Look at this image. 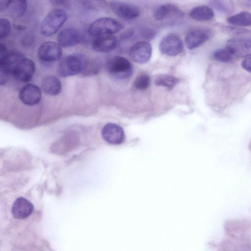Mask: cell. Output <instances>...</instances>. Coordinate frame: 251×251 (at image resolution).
<instances>
[{"label":"cell","instance_id":"cell-1","mask_svg":"<svg viewBox=\"0 0 251 251\" xmlns=\"http://www.w3.org/2000/svg\"><path fill=\"white\" fill-rule=\"evenodd\" d=\"M88 64L86 57L82 55H69L60 61L58 66L57 73L63 77L72 76L85 71Z\"/></svg>","mask_w":251,"mask_h":251},{"label":"cell","instance_id":"cell-2","mask_svg":"<svg viewBox=\"0 0 251 251\" xmlns=\"http://www.w3.org/2000/svg\"><path fill=\"white\" fill-rule=\"evenodd\" d=\"M123 25L116 20L102 17L93 22L89 26L88 32L92 36L112 35L121 31Z\"/></svg>","mask_w":251,"mask_h":251},{"label":"cell","instance_id":"cell-3","mask_svg":"<svg viewBox=\"0 0 251 251\" xmlns=\"http://www.w3.org/2000/svg\"><path fill=\"white\" fill-rule=\"evenodd\" d=\"M67 15L61 9H55L49 13L40 25L41 33L46 36L54 34L66 22Z\"/></svg>","mask_w":251,"mask_h":251},{"label":"cell","instance_id":"cell-4","mask_svg":"<svg viewBox=\"0 0 251 251\" xmlns=\"http://www.w3.org/2000/svg\"><path fill=\"white\" fill-rule=\"evenodd\" d=\"M107 67L109 72L119 79H127L133 73L131 62L127 58L121 56H115L111 58Z\"/></svg>","mask_w":251,"mask_h":251},{"label":"cell","instance_id":"cell-5","mask_svg":"<svg viewBox=\"0 0 251 251\" xmlns=\"http://www.w3.org/2000/svg\"><path fill=\"white\" fill-rule=\"evenodd\" d=\"M160 51L164 54L174 56L180 54L183 50L181 39L175 34H170L161 40L159 44Z\"/></svg>","mask_w":251,"mask_h":251},{"label":"cell","instance_id":"cell-6","mask_svg":"<svg viewBox=\"0 0 251 251\" xmlns=\"http://www.w3.org/2000/svg\"><path fill=\"white\" fill-rule=\"evenodd\" d=\"M38 58L44 62H50L58 60L62 54L61 46L53 41L43 43L38 49Z\"/></svg>","mask_w":251,"mask_h":251},{"label":"cell","instance_id":"cell-7","mask_svg":"<svg viewBox=\"0 0 251 251\" xmlns=\"http://www.w3.org/2000/svg\"><path fill=\"white\" fill-rule=\"evenodd\" d=\"M35 71V65L31 59L23 57L15 67L12 75L18 80L28 82L32 78Z\"/></svg>","mask_w":251,"mask_h":251},{"label":"cell","instance_id":"cell-8","mask_svg":"<svg viewBox=\"0 0 251 251\" xmlns=\"http://www.w3.org/2000/svg\"><path fill=\"white\" fill-rule=\"evenodd\" d=\"M152 54V48L148 42L140 41L134 44L130 49L129 56L134 62L139 64L148 62Z\"/></svg>","mask_w":251,"mask_h":251},{"label":"cell","instance_id":"cell-9","mask_svg":"<svg viewBox=\"0 0 251 251\" xmlns=\"http://www.w3.org/2000/svg\"><path fill=\"white\" fill-rule=\"evenodd\" d=\"M110 6L116 15L126 20L134 19L139 17L140 14L138 7L126 2L112 1L110 3Z\"/></svg>","mask_w":251,"mask_h":251},{"label":"cell","instance_id":"cell-10","mask_svg":"<svg viewBox=\"0 0 251 251\" xmlns=\"http://www.w3.org/2000/svg\"><path fill=\"white\" fill-rule=\"evenodd\" d=\"M226 47L234 56L238 57L251 56V40L244 38H232L227 41Z\"/></svg>","mask_w":251,"mask_h":251},{"label":"cell","instance_id":"cell-11","mask_svg":"<svg viewBox=\"0 0 251 251\" xmlns=\"http://www.w3.org/2000/svg\"><path fill=\"white\" fill-rule=\"evenodd\" d=\"M101 136L107 143L112 145H119L125 140V133L123 128L118 125L109 123L101 129Z\"/></svg>","mask_w":251,"mask_h":251},{"label":"cell","instance_id":"cell-12","mask_svg":"<svg viewBox=\"0 0 251 251\" xmlns=\"http://www.w3.org/2000/svg\"><path fill=\"white\" fill-rule=\"evenodd\" d=\"M210 31L206 28H196L190 30L186 34L185 42L189 50L195 49L207 41L210 37Z\"/></svg>","mask_w":251,"mask_h":251},{"label":"cell","instance_id":"cell-13","mask_svg":"<svg viewBox=\"0 0 251 251\" xmlns=\"http://www.w3.org/2000/svg\"><path fill=\"white\" fill-rule=\"evenodd\" d=\"M42 93L40 89L33 84L25 85L19 92L21 101L25 105L33 106L38 104L41 100Z\"/></svg>","mask_w":251,"mask_h":251},{"label":"cell","instance_id":"cell-14","mask_svg":"<svg viewBox=\"0 0 251 251\" xmlns=\"http://www.w3.org/2000/svg\"><path fill=\"white\" fill-rule=\"evenodd\" d=\"M154 17L157 20L183 18L184 14L176 6L172 4H165L158 6L154 11Z\"/></svg>","mask_w":251,"mask_h":251},{"label":"cell","instance_id":"cell-15","mask_svg":"<svg viewBox=\"0 0 251 251\" xmlns=\"http://www.w3.org/2000/svg\"><path fill=\"white\" fill-rule=\"evenodd\" d=\"M24 55L15 51L6 52L0 57L1 75H12V72Z\"/></svg>","mask_w":251,"mask_h":251},{"label":"cell","instance_id":"cell-16","mask_svg":"<svg viewBox=\"0 0 251 251\" xmlns=\"http://www.w3.org/2000/svg\"><path fill=\"white\" fill-rule=\"evenodd\" d=\"M58 42L62 47H70L78 44L81 40L80 32L74 28H66L58 34Z\"/></svg>","mask_w":251,"mask_h":251},{"label":"cell","instance_id":"cell-17","mask_svg":"<svg viewBox=\"0 0 251 251\" xmlns=\"http://www.w3.org/2000/svg\"><path fill=\"white\" fill-rule=\"evenodd\" d=\"M33 208V204L29 201L23 197H20L14 202L11 213L15 218L23 219L32 213Z\"/></svg>","mask_w":251,"mask_h":251},{"label":"cell","instance_id":"cell-18","mask_svg":"<svg viewBox=\"0 0 251 251\" xmlns=\"http://www.w3.org/2000/svg\"><path fill=\"white\" fill-rule=\"evenodd\" d=\"M116 37L112 35H104L98 37L92 43L94 50L100 52H109L114 50L117 46Z\"/></svg>","mask_w":251,"mask_h":251},{"label":"cell","instance_id":"cell-19","mask_svg":"<svg viewBox=\"0 0 251 251\" xmlns=\"http://www.w3.org/2000/svg\"><path fill=\"white\" fill-rule=\"evenodd\" d=\"M42 87L47 94L55 96L60 93L62 85L57 77L50 75L44 78L42 82Z\"/></svg>","mask_w":251,"mask_h":251},{"label":"cell","instance_id":"cell-20","mask_svg":"<svg viewBox=\"0 0 251 251\" xmlns=\"http://www.w3.org/2000/svg\"><path fill=\"white\" fill-rule=\"evenodd\" d=\"M190 16L193 19L205 21L211 19L214 16L213 10L207 6H199L193 8L190 12Z\"/></svg>","mask_w":251,"mask_h":251},{"label":"cell","instance_id":"cell-21","mask_svg":"<svg viewBox=\"0 0 251 251\" xmlns=\"http://www.w3.org/2000/svg\"><path fill=\"white\" fill-rule=\"evenodd\" d=\"M228 23L236 26H248L251 25V13L242 11L227 18Z\"/></svg>","mask_w":251,"mask_h":251},{"label":"cell","instance_id":"cell-22","mask_svg":"<svg viewBox=\"0 0 251 251\" xmlns=\"http://www.w3.org/2000/svg\"><path fill=\"white\" fill-rule=\"evenodd\" d=\"M5 8L12 16L20 17L25 12L27 4L25 0L6 1Z\"/></svg>","mask_w":251,"mask_h":251},{"label":"cell","instance_id":"cell-23","mask_svg":"<svg viewBox=\"0 0 251 251\" xmlns=\"http://www.w3.org/2000/svg\"><path fill=\"white\" fill-rule=\"evenodd\" d=\"M179 82V79L173 75H162L158 76L154 80L156 85L162 86L168 90H171Z\"/></svg>","mask_w":251,"mask_h":251},{"label":"cell","instance_id":"cell-24","mask_svg":"<svg viewBox=\"0 0 251 251\" xmlns=\"http://www.w3.org/2000/svg\"><path fill=\"white\" fill-rule=\"evenodd\" d=\"M151 83L150 76L146 73L139 75L134 80V87L138 90H144L147 89Z\"/></svg>","mask_w":251,"mask_h":251},{"label":"cell","instance_id":"cell-25","mask_svg":"<svg viewBox=\"0 0 251 251\" xmlns=\"http://www.w3.org/2000/svg\"><path fill=\"white\" fill-rule=\"evenodd\" d=\"M215 59L221 62H228L230 61L234 56L229 50L226 49H219L213 53Z\"/></svg>","mask_w":251,"mask_h":251},{"label":"cell","instance_id":"cell-26","mask_svg":"<svg viewBox=\"0 0 251 251\" xmlns=\"http://www.w3.org/2000/svg\"><path fill=\"white\" fill-rule=\"evenodd\" d=\"M11 24L9 21L6 18L0 19V38H4L10 34Z\"/></svg>","mask_w":251,"mask_h":251},{"label":"cell","instance_id":"cell-27","mask_svg":"<svg viewBox=\"0 0 251 251\" xmlns=\"http://www.w3.org/2000/svg\"><path fill=\"white\" fill-rule=\"evenodd\" d=\"M212 5L219 10L224 11H228V7H227L226 3H224L222 1H213Z\"/></svg>","mask_w":251,"mask_h":251},{"label":"cell","instance_id":"cell-28","mask_svg":"<svg viewBox=\"0 0 251 251\" xmlns=\"http://www.w3.org/2000/svg\"><path fill=\"white\" fill-rule=\"evenodd\" d=\"M242 66L248 72L251 73V57H247L242 62Z\"/></svg>","mask_w":251,"mask_h":251},{"label":"cell","instance_id":"cell-29","mask_svg":"<svg viewBox=\"0 0 251 251\" xmlns=\"http://www.w3.org/2000/svg\"><path fill=\"white\" fill-rule=\"evenodd\" d=\"M6 52H7L6 47L4 44L1 43L0 45V56L4 54Z\"/></svg>","mask_w":251,"mask_h":251}]
</instances>
